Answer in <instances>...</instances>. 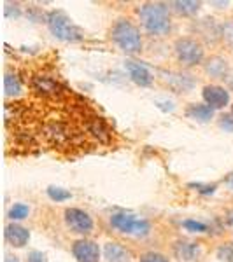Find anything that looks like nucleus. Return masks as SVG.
<instances>
[{
  "label": "nucleus",
  "mask_w": 233,
  "mask_h": 262,
  "mask_svg": "<svg viewBox=\"0 0 233 262\" xmlns=\"http://www.w3.org/2000/svg\"><path fill=\"white\" fill-rule=\"evenodd\" d=\"M14 122L12 133L21 145L44 143L51 149H84L111 140V129L93 112L86 100L63 88L39 101L6 103V126Z\"/></svg>",
  "instance_id": "nucleus-1"
},
{
  "label": "nucleus",
  "mask_w": 233,
  "mask_h": 262,
  "mask_svg": "<svg viewBox=\"0 0 233 262\" xmlns=\"http://www.w3.org/2000/svg\"><path fill=\"white\" fill-rule=\"evenodd\" d=\"M139 16L147 32L152 35H165L170 30L168 7L162 2H149L139 7Z\"/></svg>",
  "instance_id": "nucleus-2"
},
{
  "label": "nucleus",
  "mask_w": 233,
  "mask_h": 262,
  "mask_svg": "<svg viewBox=\"0 0 233 262\" xmlns=\"http://www.w3.org/2000/svg\"><path fill=\"white\" fill-rule=\"evenodd\" d=\"M111 37L126 53H139L142 49L141 32L128 19H118L111 30Z\"/></svg>",
  "instance_id": "nucleus-3"
},
{
  "label": "nucleus",
  "mask_w": 233,
  "mask_h": 262,
  "mask_svg": "<svg viewBox=\"0 0 233 262\" xmlns=\"http://www.w3.org/2000/svg\"><path fill=\"white\" fill-rule=\"evenodd\" d=\"M46 23H48L51 33H53L56 39L65 40V42H77L83 39L81 30L72 23L70 18L63 11H51L48 14Z\"/></svg>",
  "instance_id": "nucleus-4"
},
{
  "label": "nucleus",
  "mask_w": 233,
  "mask_h": 262,
  "mask_svg": "<svg viewBox=\"0 0 233 262\" xmlns=\"http://www.w3.org/2000/svg\"><path fill=\"white\" fill-rule=\"evenodd\" d=\"M111 226L114 229L132 236H147L151 231V224L142 219H135L132 213H116L111 217Z\"/></svg>",
  "instance_id": "nucleus-5"
},
{
  "label": "nucleus",
  "mask_w": 233,
  "mask_h": 262,
  "mask_svg": "<svg viewBox=\"0 0 233 262\" xmlns=\"http://www.w3.org/2000/svg\"><path fill=\"white\" fill-rule=\"evenodd\" d=\"M176 54L179 61L191 67L203 60V48L195 39H179L176 42Z\"/></svg>",
  "instance_id": "nucleus-6"
},
{
  "label": "nucleus",
  "mask_w": 233,
  "mask_h": 262,
  "mask_svg": "<svg viewBox=\"0 0 233 262\" xmlns=\"http://www.w3.org/2000/svg\"><path fill=\"white\" fill-rule=\"evenodd\" d=\"M65 222L70 227L72 232L77 234H88L93 231V221L86 212L79 208H69L65 210Z\"/></svg>",
  "instance_id": "nucleus-7"
},
{
  "label": "nucleus",
  "mask_w": 233,
  "mask_h": 262,
  "mask_svg": "<svg viewBox=\"0 0 233 262\" xmlns=\"http://www.w3.org/2000/svg\"><path fill=\"white\" fill-rule=\"evenodd\" d=\"M72 253L77 259V262H99L100 248L99 245L91 239H79L72 247Z\"/></svg>",
  "instance_id": "nucleus-8"
},
{
  "label": "nucleus",
  "mask_w": 233,
  "mask_h": 262,
  "mask_svg": "<svg viewBox=\"0 0 233 262\" xmlns=\"http://www.w3.org/2000/svg\"><path fill=\"white\" fill-rule=\"evenodd\" d=\"M202 95L210 108H223L230 101V95L221 86H205Z\"/></svg>",
  "instance_id": "nucleus-9"
},
{
  "label": "nucleus",
  "mask_w": 233,
  "mask_h": 262,
  "mask_svg": "<svg viewBox=\"0 0 233 262\" xmlns=\"http://www.w3.org/2000/svg\"><path fill=\"white\" fill-rule=\"evenodd\" d=\"M126 70L130 72V77H132V81L135 84H139V86L146 88L149 86V84L152 82V77H151V72L146 69L144 65H141V63L137 61H126L125 63Z\"/></svg>",
  "instance_id": "nucleus-10"
},
{
  "label": "nucleus",
  "mask_w": 233,
  "mask_h": 262,
  "mask_svg": "<svg viewBox=\"0 0 233 262\" xmlns=\"http://www.w3.org/2000/svg\"><path fill=\"white\" fill-rule=\"evenodd\" d=\"M6 239L9 242L12 247H25V245L28 243V238H30V232H28L25 227L18 226V224H9V226L6 227Z\"/></svg>",
  "instance_id": "nucleus-11"
},
{
  "label": "nucleus",
  "mask_w": 233,
  "mask_h": 262,
  "mask_svg": "<svg viewBox=\"0 0 233 262\" xmlns=\"http://www.w3.org/2000/svg\"><path fill=\"white\" fill-rule=\"evenodd\" d=\"M104 255L107 262H130V257H132V253L126 250L123 245L120 243H107L104 248Z\"/></svg>",
  "instance_id": "nucleus-12"
},
{
  "label": "nucleus",
  "mask_w": 233,
  "mask_h": 262,
  "mask_svg": "<svg viewBox=\"0 0 233 262\" xmlns=\"http://www.w3.org/2000/svg\"><path fill=\"white\" fill-rule=\"evenodd\" d=\"M173 253H176L177 259L181 260H193L198 257L200 253V248H198L197 243H191V242H177L173 245Z\"/></svg>",
  "instance_id": "nucleus-13"
},
{
  "label": "nucleus",
  "mask_w": 233,
  "mask_h": 262,
  "mask_svg": "<svg viewBox=\"0 0 233 262\" xmlns=\"http://www.w3.org/2000/svg\"><path fill=\"white\" fill-rule=\"evenodd\" d=\"M186 116L198 122H209L214 117V108H210L209 105L191 103L188 107V111H186Z\"/></svg>",
  "instance_id": "nucleus-14"
},
{
  "label": "nucleus",
  "mask_w": 233,
  "mask_h": 262,
  "mask_svg": "<svg viewBox=\"0 0 233 262\" xmlns=\"http://www.w3.org/2000/svg\"><path fill=\"white\" fill-rule=\"evenodd\" d=\"M205 72L214 79H224L228 75V63L223 58L214 56L205 63Z\"/></svg>",
  "instance_id": "nucleus-15"
},
{
  "label": "nucleus",
  "mask_w": 233,
  "mask_h": 262,
  "mask_svg": "<svg viewBox=\"0 0 233 262\" xmlns=\"http://www.w3.org/2000/svg\"><path fill=\"white\" fill-rule=\"evenodd\" d=\"M170 6L179 12V14H184V16L197 14L198 9H200V2H191V0H177V2H172Z\"/></svg>",
  "instance_id": "nucleus-16"
},
{
  "label": "nucleus",
  "mask_w": 233,
  "mask_h": 262,
  "mask_svg": "<svg viewBox=\"0 0 233 262\" xmlns=\"http://www.w3.org/2000/svg\"><path fill=\"white\" fill-rule=\"evenodd\" d=\"M4 91L7 96H18L21 93V82L14 74L7 72L6 77H4Z\"/></svg>",
  "instance_id": "nucleus-17"
},
{
  "label": "nucleus",
  "mask_w": 233,
  "mask_h": 262,
  "mask_svg": "<svg viewBox=\"0 0 233 262\" xmlns=\"http://www.w3.org/2000/svg\"><path fill=\"white\" fill-rule=\"evenodd\" d=\"M170 84H172V88L173 90H177V91H183V93H186V91H189L193 88V84H195V81L189 75H181V74H177V75H173V77H170Z\"/></svg>",
  "instance_id": "nucleus-18"
},
{
  "label": "nucleus",
  "mask_w": 233,
  "mask_h": 262,
  "mask_svg": "<svg viewBox=\"0 0 233 262\" xmlns=\"http://www.w3.org/2000/svg\"><path fill=\"white\" fill-rule=\"evenodd\" d=\"M48 196L51 198L53 201H65V200H70L72 194L69 191H65V189L62 187H54V185H51V187H48Z\"/></svg>",
  "instance_id": "nucleus-19"
},
{
  "label": "nucleus",
  "mask_w": 233,
  "mask_h": 262,
  "mask_svg": "<svg viewBox=\"0 0 233 262\" xmlns=\"http://www.w3.org/2000/svg\"><path fill=\"white\" fill-rule=\"evenodd\" d=\"M27 215H28V206L23 205V203L14 205L9 212V217L12 219V221H23V219H27Z\"/></svg>",
  "instance_id": "nucleus-20"
},
{
  "label": "nucleus",
  "mask_w": 233,
  "mask_h": 262,
  "mask_svg": "<svg viewBox=\"0 0 233 262\" xmlns=\"http://www.w3.org/2000/svg\"><path fill=\"white\" fill-rule=\"evenodd\" d=\"M221 37L228 46L233 49V21H226L221 27Z\"/></svg>",
  "instance_id": "nucleus-21"
},
{
  "label": "nucleus",
  "mask_w": 233,
  "mask_h": 262,
  "mask_svg": "<svg viewBox=\"0 0 233 262\" xmlns=\"http://www.w3.org/2000/svg\"><path fill=\"white\" fill-rule=\"evenodd\" d=\"M218 257L224 262H233V243H224L218 250Z\"/></svg>",
  "instance_id": "nucleus-22"
},
{
  "label": "nucleus",
  "mask_w": 233,
  "mask_h": 262,
  "mask_svg": "<svg viewBox=\"0 0 233 262\" xmlns=\"http://www.w3.org/2000/svg\"><path fill=\"white\" fill-rule=\"evenodd\" d=\"M141 262H170V260H168L165 255H162V253L147 252L141 257Z\"/></svg>",
  "instance_id": "nucleus-23"
},
{
  "label": "nucleus",
  "mask_w": 233,
  "mask_h": 262,
  "mask_svg": "<svg viewBox=\"0 0 233 262\" xmlns=\"http://www.w3.org/2000/svg\"><path fill=\"white\" fill-rule=\"evenodd\" d=\"M184 227L191 232H205L207 231V226L203 222H197V221H186L184 222Z\"/></svg>",
  "instance_id": "nucleus-24"
},
{
  "label": "nucleus",
  "mask_w": 233,
  "mask_h": 262,
  "mask_svg": "<svg viewBox=\"0 0 233 262\" xmlns=\"http://www.w3.org/2000/svg\"><path fill=\"white\" fill-rule=\"evenodd\" d=\"M219 126L228 133H233V116H228V114L221 116L219 117Z\"/></svg>",
  "instance_id": "nucleus-25"
},
{
  "label": "nucleus",
  "mask_w": 233,
  "mask_h": 262,
  "mask_svg": "<svg viewBox=\"0 0 233 262\" xmlns=\"http://www.w3.org/2000/svg\"><path fill=\"white\" fill-rule=\"evenodd\" d=\"M28 16H30V19L32 21H41V19H48V16H44L42 12L37 9V7H30L28 9V12H27Z\"/></svg>",
  "instance_id": "nucleus-26"
},
{
  "label": "nucleus",
  "mask_w": 233,
  "mask_h": 262,
  "mask_svg": "<svg viewBox=\"0 0 233 262\" xmlns=\"http://www.w3.org/2000/svg\"><path fill=\"white\" fill-rule=\"evenodd\" d=\"M6 16L7 18H20L21 16V11H20V7L18 6H11V4H6Z\"/></svg>",
  "instance_id": "nucleus-27"
},
{
  "label": "nucleus",
  "mask_w": 233,
  "mask_h": 262,
  "mask_svg": "<svg viewBox=\"0 0 233 262\" xmlns=\"http://www.w3.org/2000/svg\"><path fill=\"white\" fill-rule=\"evenodd\" d=\"M28 262H46V255L42 252H30L28 253Z\"/></svg>",
  "instance_id": "nucleus-28"
},
{
  "label": "nucleus",
  "mask_w": 233,
  "mask_h": 262,
  "mask_svg": "<svg viewBox=\"0 0 233 262\" xmlns=\"http://www.w3.org/2000/svg\"><path fill=\"white\" fill-rule=\"evenodd\" d=\"M226 224H230V226H233V208L228 210L226 213Z\"/></svg>",
  "instance_id": "nucleus-29"
},
{
  "label": "nucleus",
  "mask_w": 233,
  "mask_h": 262,
  "mask_svg": "<svg viewBox=\"0 0 233 262\" xmlns=\"http://www.w3.org/2000/svg\"><path fill=\"white\" fill-rule=\"evenodd\" d=\"M6 262H20V260H18V257H14V255H6Z\"/></svg>",
  "instance_id": "nucleus-30"
},
{
  "label": "nucleus",
  "mask_w": 233,
  "mask_h": 262,
  "mask_svg": "<svg viewBox=\"0 0 233 262\" xmlns=\"http://www.w3.org/2000/svg\"><path fill=\"white\" fill-rule=\"evenodd\" d=\"M228 88H230V90L233 91V77L228 79Z\"/></svg>",
  "instance_id": "nucleus-31"
},
{
  "label": "nucleus",
  "mask_w": 233,
  "mask_h": 262,
  "mask_svg": "<svg viewBox=\"0 0 233 262\" xmlns=\"http://www.w3.org/2000/svg\"><path fill=\"white\" fill-rule=\"evenodd\" d=\"M226 182H228V184H230V185H231V187H233V173H231V175H230V177H228V179H226Z\"/></svg>",
  "instance_id": "nucleus-32"
}]
</instances>
